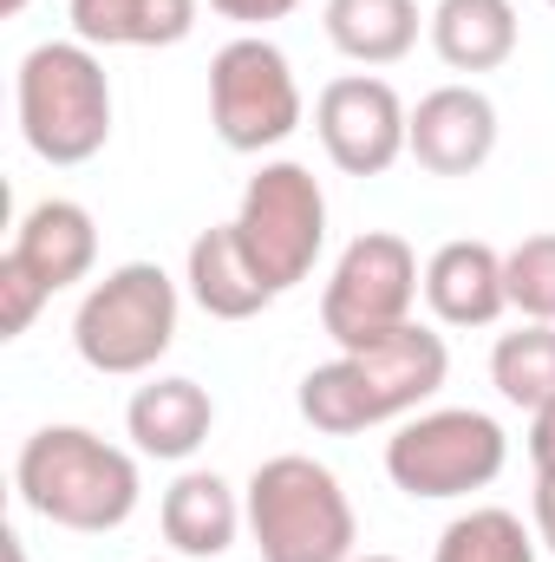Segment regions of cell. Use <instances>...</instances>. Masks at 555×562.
<instances>
[{"mask_svg":"<svg viewBox=\"0 0 555 562\" xmlns=\"http://www.w3.org/2000/svg\"><path fill=\"white\" fill-rule=\"evenodd\" d=\"M490 386L517 413L550 406L555 400V321H523L517 334H503L490 347Z\"/></svg>","mask_w":555,"mask_h":562,"instance_id":"20","label":"cell"},{"mask_svg":"<svg viewBox=\"0 0 555 562\" xmlns=\"http://www.w3.org/2000/svg\"><path fill=\"white\" fill-rule=\"evenodd\" d=\"M13 491L33 517L72 537H105L138 517V458L86 425H39L13 458Z\"/></svg>","mask_w":555,"mask_h":562,"instance_id":"2","label":"cell"},{"mask_svg":"<svg viewBox=\"0 0 555 562\" xmlns=\"http://www.w3.org/2000/svg\"><path fill=\"white\" fill-rule=\"evenodd\" d=\"M242 504H249V537H256L262 562H353L360 557L353 497L307 451L262 458L256 477L242 484Z\"/></svg>","mask_w":555,"mask_h":562,"instance_id":"4","label":"cell"},{"mask_svg":"<svg viewBox=\"0 0 555 562\" xmlns=\"http://www.w3.org/2000/svg\"><path fill=\"white\" fill-rule=\"evenodd\" d=\"M490 150H497V105H490V92H477V86H438V92H424L412 105V144H406V157H412L418 170H431V177H471V170L490 164Z\"/></svg>","mask_w":555,"mask_h":562,"instance_id":"11","label":"cell"},{"mask_svg":"<svg viewBox=\"0 0 555 562\" xmlns=\"http://www.w3.org/2000/svg\"><path fill=\"white\" fill-rule=\"evenodd\" d=\"M536 550H543L536 524H523L503 504H477V510H464V517L444 524L431 562H536Z\"/></svg>","mask_w":555,"mask_h":562,"instance_id":"21","label":"cell"},{"mask_svg":"<svg viewBox=\"0 0 555 562\" xmlns=\"http://www.w3.org/2000/svg\"><path fill=\"white\" fill-rule=\"evenodd\" d=\"M503 464H510V431L477 406H431V413L399 419V431L386 438V477L412 504L490 491Z\"/></svg>","mask_w":555,"mask_h":562,"instance_id":"6","label":"cell"},{"mask_svg":"<svg viewBox=\"0 0 555 562\" xmlns=\"http://www.w3.org/2000/svg\"><path fill=\"white\" fill-rule=\"evenodd\" d=\"M157 524H163L170 557L216 562V557H229L236 537L249 530V504H242V491H236L229 477H216V471H183V477L163 491Z\"/></svg>","mask_w":555,"mask_h":562,"instance_id":"13","label":"cell"},{"mask_svg":"<svg viewBox=\"0 0 555 562\" xmlns=\"http://www.w3.org/2000/svg\"><path fill=\"white\" fill-rule=\"evenodd\" d=\"M183 281H190V301H196L209 321H256V314L275 301V288L249 269V256H242V243H236V223H216V229H203V236L190 243Z\"/></svg>","mask_w":555,"mask_h":562,"instance_id":"16","label":"cell"},{"mask_svg":"<svg viewBox=\"0 0 555 562\" xmlns=\"http://www.w3.org/2000/svg\"><path fill=\"white\" fill-rule=\"evenodd\" d=\"M530 517H536V543L555 557V477H536V504H530Z\"/></svg>","mask_w":555,"mask_h":562,"instance_id":"26","label":"cell"},{"mask_svg":"<svg viewBox=\"0 0 555 562\" xmlns=\"http://www.w3.org/2000/svg\"><path fill=\"white\" fill-rule=\"evenodd\" d=\"M424 33L451 72H497L517 59V40H523L510 0H438Z\"/></svg>","mask_w":555,"mask_h":562,"instance_id":"17","label":"cell"},{"mask_svg":"<svg viewBox=\"0 0 555 562\" xmlns=\"http://www.w3.org/2000/svg\"><path fill=\"white\" fill-rule=\"evenodd\" d=\"M301 0H209V13H223V20H236L242 33H262L269 20H287Z\"/></svg>","mask_w":555,"mask_h":562,"instance_id":"24","label":"cell"},{"mask_svg":"<svg viewBox=\"0 0 555 562\" xmlns=\"http://www.w3.org/2000/svg\"><path fill=\"white\" fill-rule=\"evenodd\" d=\"M157 562H183V557H157Z\"/></svg>","mask_w":555,"mask_h":562,"instance_id":"30","label":"cell"},{"mask_svg":"<svg viewBox=\"0 0 555 562\" xmlns=\"http://www.w3.org/2000/svg\"><path fill=\"white\" fill-rule=\"evenodd\" d=\"M503 288H510V307L523 321H555V229L523 236L503 256Z\"/></svg>","mask_w":555,"mask_h":562,"instance_id":"22","label":"cell"},{"mask_svg":"<svg viewBox=\"0 0 555 562\" xmlns=\"http://www.w3.org/2000/svg\"><path fill=\"white\" fill-rule=\"evenodd\" d=\"M203 0H66L72 40L99 46H177L196 33Z\"/></svg>","mask_w":555,"mask_h":562,"instance_id":"19","label":"cell"},{"mask_svg":"<svg viewBox=\"0 0 555 562\" xmlns=\"http://www.w3.org/2000/svg\"><path fill=\"white\" fill-rule=\"evenodd\" d=\"M0 13H7V20H13V13H26V0H0Z\"/></svg>","mask_w":555,"mask_h":562,"instance_id":"28","label":"cell"},{"mask_svg":"<svg viewBox=\"0 0 555 562\" xmlns=\"http://www.w3.org/2000/svg\"><path fill=\"white\" fill-rule=\"evenodd\" d=\"M209 425H216V400L183 373H157L125 406V431L138 458H157V464H190L209 445Z\"/></svg>","mask_w":555,"mask_h":562,"instance_id":"15","label":"cell"},{"mask_svg":"<svg viewBox=\"0 0 555 562\" xmlns=\"http://www.w3.org/2000/svg\"><path fill=\"white\" fill-rule=\"evenodd\" d=\"M53 294L39 288V281L26 276L13 256H0V340H20L33 321H39V307H46Z\"/></svg>","mask_w":555,"mask_h":562,"instance_id":"23","label":"cell"},{"mask_svg":"<svg viewBox=\"0 0 555 562\" xmlns=\"http://www.w3.org/2000/svg\"><path fill=\"white\" fill-rule=\"evenodd\" d=\"M424 307L444 327H490V321H503V307H510L503 249H490L477 236L438 243L431 262H424Z\"/></svg>","mask_w":555,"mask_h":562,"instance_id":"14","label":"cell"},{"mask_svg":"<svg viewBox=\"0 0 555 562\" xmlns=\"http://www.w3.org/2000/svg\"><path fill=\"white\" fill-rule=\"evenodd\" d=\"M229 223H236V243H242L249 269L275 294H287V288H301L314 276V262L327 249V190L307 164L269 157L242 183V203H236Z\"/></svg>","mask_w":555,"mask_h":562,"instance_id":"7","label":"cell"},{"mask_svg":"<svg viewBox=\"0 0 555 562\" xmlns=\"http://www.w3.org/2000/svg\"><path fill=\"white\" fill-rule=\"evenodd\" d=\"M431 13H418V0H327L320 26L333 40L340 59L353 66H399L418 46V26Z\"/></svg>","mask_w":555,"mask_h":562,"instance_id":"18","label":"cell"},{"mask_svg":"<svg viewBox=\"0 0 555 562\" xmlns=\"http://www.w3.org/2000/svg\"><path fill=\"white\" fill-rule=\"evenodd\" d=\"M530 464L536 477H555V400L530 413Z\"/></svg>","mask_w":555,"mask_h":562,"instance_id":"25","label":"cell"},{"mask_svg":"<svg viewBox=\"0 0 555 562\" xmlns=\"http://www.w3.org/2000/svg\"><path fill=\"white\" fill-rule=\"evenodd\" d=\"M7 256L39 281L46 294H66V288H79V281L99 269V223H92L86 203L46 196V203H33V210L20 216Z\"/></svg>","mask_w":555,"mask_h":562,"instance_id":"12","label":"cell"},{"mask_svg":"<svg viewBox=\"0 0 555 562\" xmlns=\"http://www.w3.org/2000/svg\"><path fill=\"white\" fill-rule=\"evenodd\" d=\"M0 557H7V562H26V543H20L13 530H0Z\"/></svg>","mask_w":555,"mask_h":562,"instance_id":"27","label":"cell"},{"mask_svg":"<svg viewBox=\"0 0 555 562\" xmlns=\"http://www.w3.org/2000/svg\"><path fill=\"white\" fill-rule=\"evenodd\" d=\"M314 138H320L333 170L386 177L412 144V105L380 72H340L314 99Z\"/></svg>","mask_w":555,"mask_h":562,"instance_id":"10","label":"cell"},{"mask_svg":"<svg viewBox=\"0 0 555 562\" xmlns=\"http://www.w3.org/2000/svg\"><path fill=\"white\" fill-rule=\"evenodd\" d=\"M418 288H424V269H418L412 243L393 236V229H366L340 249L333 276L320 288V327L340 353L373 347V340H386L393 327L412 321Z\"/></svg>","mask_w":555,"mask_h":562,"instance_id":"9","label":"cell"},{"mask_svg":"<svg viewBox=\"0 0 555 562\" xmlns=\"http://www.w3.org/2000/svg\"><path fill=\"white\" fill-rule=\"evenodd\" d=\"M183 294L157 262H118L105 281L86 288L72 314V347L105 380H138L177 347Z\"/></svg>","mask_w":555,"mask_h":562,"instance_id":"5","label":"cell"},{"mask_svg":"<svg viewBox=\"0 0 555 562\" xmlns=\"http://www.w3.org/2000/svg\"><path fill=\"white\" fill-rule=\"evenodd\" d=\"M550 7H555V0H550Z\"/></svg>","mask_w":555,"mask_h":562,"instance_id":"31","label":"cell"},{"mask_svg":"<svg viewBox=\"0 0 555 562\" xmlns=\"http://www.w3.org/2000/svg\"><path fill=\"white\" fill-rule=\"evenodd\" d=\"M20 138L39 164L72 170L112 144V79L86 40H46L13 72Z\"/></svg>","mask_w":555,"mask_h":562,"instance_id":"3","label":"cell"},{"mask_svg":"<svg viewBox=\"0 0 555 562\" xmlns=\"http://www.w3.org/2000/svg\"><path fill=\"white\" fill-rule=\"evenodd\" d=\"M353 562H399V557H373V550H366V557H353Z\"/></svg>","mask_w":555,"mask_h":562,"instance_id":"29","label":"cell"},{"mask_svg":"<svg viewBox=\"0 0 555 562\" xmlns=\"http://www.w3.org/2000/svg\"><path fill=\"white\" fill-rule=\"evenodd\" d=\"M301 119H307L301 79L269 33H236L209 59V125L229 150L262 157V150L294 138Z\"/></svg>","mask_w":555,"mask_h":562,"instance_id":"8","label":"cell"},{"mask_svg":"<svg viewBox=\"0 0 555 562\" xmlns=\"http://www.w3.org/2000/svg\"><path fill=\"white\" fill-rule=\"evenodd\" d=\"M451 380V347L444 334L431 327H393L386 340L373 347H353L327 367H314L294 393L301 419L327 438H353V431H373V425H399L412 419L424 400H438V386Z\"/></svg>","mask_w":555,"mask_h":562,"instance_id":"1","label":"cell"}]
</instances>
